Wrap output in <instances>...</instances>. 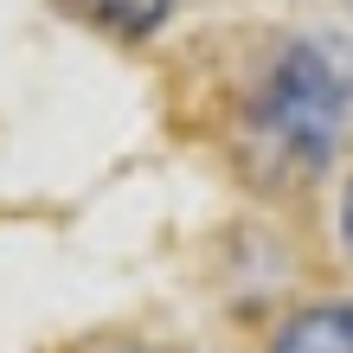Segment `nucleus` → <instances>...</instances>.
I'll list each match as a JSON object with an SVG mask.
<instances>
[{"label":"nucleus","instance_id":"4","mask_svg":"<svg viewBox=\"0 0 353 353\" xmlns=\"http://www.w3.org/2000/svg\"><path fill=\"white\" fill-rule=\"evenodd\" d=\"M347 244H353V186H347Z\"/></svg>","mask_w":353,"mask_h":353},{"label":"nucleus","instance_id":"1","mask_svg":"<svg viewBox=\"0 0 353 353\" xmlns=\"http://www.w3.org/2000/svg\"><path fill=\"white\" fill-rule=\"evenodd\" d=\"M347 103H353V58L334 46H289L270 71V90H263V135L276 141L283 154L296 161H321L334 148L341 122H347Z\"/></svg>","mask_w":353,"mask_h":353},{"label":"nucleus","instance_id":"2","mask_svg":"<svg viewBox=\"0 0 353 353\" xmlns=\"http://www.w3.org/2000/svg\"><path fill=\"white\" fill-rule=\"evenodd\" d=\"M270 353H353V302L302 308V315L276 334Z\"/></svg>","mask_w":353,"mask_h":353},{"label":"nucleus","instance_id":"3","mask_svg":"<svg viewBox=\"0 0 353 353\" xmlns=\"http://www.w3.org/2000/svg\"><path fill=\"white\" fill-rule=\"evenodd\" d=\"M84 7V19H97L103 32H116V39H148L161 19H168L174 0H77Z\"/></svg>","mask_w":353,"mask_h":353}]
</instances>
